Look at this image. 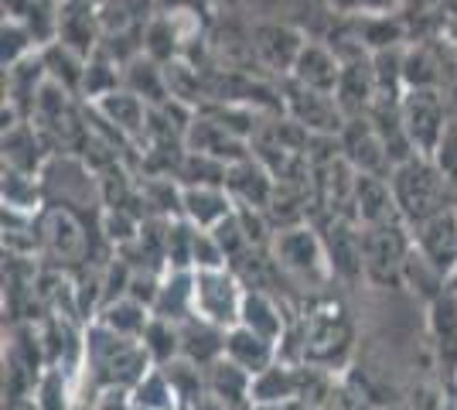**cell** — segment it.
<instances>
[{
    "instance_id": "cell-1",
    "label": "cell",
    "mask_w": 457,
    "mask_h": 410,
    "mask_svg": "<svg viewBox=\"0 0 457 410\" xmlns=\"http://www.w3.org/2000/svg\"><path fill=\"white\" fill-rule=\"evenodd\" d=\"M82 370L93 380L96 390H134L154 370V363L140 339L116 335L103 322H93L82 342Z\"/></svg>"
},
{
    "instance_id": "cell-2",
    "label": "cell",
    "mask_w": 457,
    "mask_h": 410,
    "mask_svg": "<svg viewBox=\"0 0 457 410\" xmlns=\"http://www.w3.org/2000/svg\"><path fill=\"white\" fill-rule=\"evenodd\" d=\"M389 188H393V198H396V209H400V219L417 230L420 222L434 219L444 209L454 205V188L447 175L437 168L434 157H410L393 168L389 175Z\"/></svg>"
},
{
    "instance_id": "cell-3",
    "label": "cell",
    "mask_w": 457,
    "mask_h": 410,
    "mask_svg": "<svg viewBox=\"0 0 457 410\" xmlns=\"http://www.w3.org/2000/svg\"><path fill=\"white\" fill-rule=\"evenodd\" d=\"M41 188H45V202L76 213L82 205H103V192H99V175L89 168V161L82 155H52L48 164L41 168Z\"/></svg>"
},
{
    "instance_id": "cell-4",
    "label": "cell",
    "mask_w": 457,
    "mask_h": 410,
    "mask_svg": "<svg viewBox=\"0 0 457 410\" xmlns=\"http://www.w3.org/2000/svg\"><path fill=\"white\" fill-rule=\"evenodd\" d=\"M413 254V230L396 219L362 226V267L376 284H403L406 260Z\"/></svg>"
},
{
    "instance_id": "cell-5",
    "label": "cell",
    "mask_w": 457,
    "mask_h": 410,
    "mask_svg": "<svg viewBox=\"0 0 457 410\" xmlns=\"http://www.w3.org/2000/svg\"><path fill=\"white\" fill-rule=\"evenodd\" d=\"M273 264L301 280V284H324L331 280V260H328V250H324V239L318 230L311 226H290V230H280L273 236Z\"/></svg>"
},
{
    "instance_id": "cell-6",
    "label": "cell",
    "mask_w": 457,
    "mask_h": 410,
    "mask_svg": "<svg viewBox=\"0 0 457 410\" xmlns=\"http://www.w3.org/2000/svg\"><path fill=\"white\" fill-rule=\"evenodd\" d=\"M403 127L410 134V144L420 157H434L440 147V140L447 134V127L454 123L440 89H406L400 103Z\"/></svg>"
},
{
    "instance_id": "cell-7",
    "label": "cell",
    "mask_w": 457,
    "mask_h": 410,
    "mask_svg": "<svg viewBox=\"0 0 457 410\" xmlns=\"http://www.w3.org/2000/svg\"><path fill=\"white\" fill-rule=\"evenodd\" d=\"M246 291L249 288L228 267H222V271H195V314L228 332V329L239 325Z\"/></svg>"
},
{
    "instance_id": "cell-8",
    "label": "cell",
    "mask_w": 457,
    "mask_h": 410,
    "mask_svg": "<svg viewBox=\"0 0 457 410\" xmlns=\"http://www.w3.org/2000/svg\"><path fill=\"white\" fill-rule=\"evenodd\" d=\"M284 113L294 123H301L307 134H321V137H338L345 130V110L338 106V99L331 93H318V89H307L301 82L287 79L284 82Z\"/></svg>"
},
{
    "instance_id": "cell-9",
    "label": "cell",
    "mask_w": 457,
    "mask_h": 410,
    "mask_svg": "<svg viewBox=\"0 0 457 410\" xmlns=\"http://www.w3.org/2000/svg\"><path fill=\"white\" fill-rule=\"evenodd\" d=\"M38 250L62 267L89 260V236L82 230L79 215L58 205H45L38 213Z\"/></svg>"
},
{
    "instance_id": "cell-10",
    "label": "cell",
    "mask_w": 457,
    "mask_h": 410,
    "mask_svg": "<svg viewBox=\"0 0 457 410\" xmlns=\"http://www.w3.org/2000/svg\"><path fill=\"white\" fill-rule=\"evenodd\" d=\"M338 147H342V157L359 175H376V178L393 175L389 151H386L382 137L376 134V127L369 123V117H348L345 130L338 134Z\"/></svg>"
},
{
    "instance_id": "cell-11",
    "label": "cell",
    "mask_w": 457,
    "mask_h": 410,
    "mask_svg": "<svg viewBox=\"0 0 457 410\" xmlns=\"http://www.w3.org/2000/svg\"><path fill=\"white\" fill-rule=\"evenodd\" d=\"M413 247L451 280V273L457 271V205L444 209L427 222H420L413 230Z\"/></svg>"
},
{
    "instance_id": "cell-12",
    "label": "cell",
    "mask_w": 457,
    "mask_h": 410,
    "mask_svg": "<svg viewBox=\"0 0 457 410\" xmlns=\"http://www.w3.org/2000/svg\"><path fill=\"white\" fill-rule=\"evenodd\" d=\"M79 55H93L103 45V21H99V4L93 0H62L58 11V38Z\"/></svg>"
},
{
    "instance_id": "cell-13",
    "label": "cell",
    "mask_w": 457,
    "mask_h": 410,
    "mask_svg": "<svg viewBox=\"0 0 457 410\" xmlns=\"http://www.w3.org/2000/svg\"><path fill=\"white\" fill-rule=\"evenodd\" d=\"M226 188L236 205H246V209H263L267 213L273 192H277V178L270 172L260 157L246 155L243 161L228 164Z\"/></svg>"
},
{
    "instance_id": "cell-14",
    "label": "cell",
    "mask_w": 457,
    "mask_h": 410,
    "mask_svg": "<svg viewBox=\"0 0 457 410\" xmlns=\"http://www.w3.org/2000/svg\"><path fill=\"white\" fill-rule=\"evenodd\" d=\"M48 157H52V151L31 120H14L4 127V168L38 178L41 168L48 164Z\"/></svg>"
},
{
    "instance_id": "cell-15",
    "label": "cell",
    "mask_w": 457,
    "mask_h": 410,
    "mask_svg": "<svg viewBox=\"0 0 457 410\" xmlns=\"http://www.w3.org/2000/svg\"><path fill=\"white\" fill-rule=\"evenodd\" d=\"M304 45V35L297 28H290V24H280V21L256 24V31H253V52L260 55V62L267 69L284 72V76H290V69H294V62H297Z\"/></svg>"
},
{
    "instance_id": "cell-16",
    "label": "cell",
    "mask_w": 457,
    "mask_h": 410,
    "mask_svg": "<svg viewBox=\"0 0 457 410\" xmlns=\"http://www.w3.org/2000/svg\"><path fill=\"white\" fill-rule=\"evenodd\" d=\"M188 151H198V155H209L222 164H236L243 161L249 151V140H243L239 134H232L228 127H222L219 120H212L209 113H195L191 120V130H188Z\"/></svg>"
},
{
    "instance_id": "cell-17",
    "label": "cell",
    "mask_w": 457,
    "mask_h": 410,
    "mask_svg": "<svg viewBox=\"0 0 457 410\" xmlns=\"http://www.w3.org/2000/svg\"><path fill=\"white\" fill-rule=\"evenodd\" d=\"M287 79L301 82L307 89H318V93H331V96H335V93H338V82H342V59L335 55L331 45L307 41Z\"/></svg>"
},
{
    "instance_id": "cell-18",
    "label": "cell",
    "mask_w": 457,
    "mask_h": 410,
    "mask_svg": "<svg viewBox=\"0 0 457 410\" xmlns=\"http://www.w3.org/2000/svg\"><path fill=\"white\" fill-rule=\"evenodd\" d=\"M99 117L106 120L113 130L127 137V140H134V144H144V137H147V123H151V106L144 103L140 96H134L130 89H116L110 96L96 99L89 103Z\"/></svg>"
},
{
    "instance_id": "cell-19",
    "label": "cell",
    "mask_w": 457,
    "mask_h": 410,
    "mask_svg": "<svg viewBox=\"0 0 457 410\" xmlns=\"http://www.w3.org/2000/svg\"><path fill=\"white\" fill-rule=\"evenodd\" d=\"M181 215L198 230H215L236 213V202L226 185H181Z\"/></svg>"
},
{
    "instance_id": "cell-20",
    "label": "cell",
    "mask_w": 457,
    "mask_h": 410,
    "mask_svg": "<svg viewBox=\"0 0 457 410\" xmlns=\"http://www.w3.org/2000/svg\"><path fill=\"white\" fill-rule=\"evenodd\" d=\"M396 198L389 188V178L355 175V192H352V219L359 226H376L386 219H396Z\"/></svg>"
},
{
    "instance_id": "cell-21",
    "label": "cell",
    "mask_w": 457,
    "mask_h": 410,
    "mask_svg": "<svg viewBox=\"0 0 457 410\" xmlns=\"http://www.w3.org/2000/svg\"><path fill=\"white\" fill-rule=\"evenodd\" d=\"M181 356L198 363L202 370L215 366L226 356V329L191 314L188 322H181Z\"/></svg>"
},
{
    "instance_id": "cell-22",
    "label": "cell",
    "mask_w": 457,
    "mask_h": 410,
    "mask_svg": "<svg viewBox=\"0 0 457 410\" xmlns=\"http://www.w3.org/2000/svg\"><path fill=\"white\" fill-rule=\"evenodd\" d=\"M226 359L243 366L249 376H260V372L277 363V342L256 335L246 325H236V329L226 332Z\"/></svg>"
},
{
    "instance_id": "cell-23",
    "label": "cell",
    "mask_w": 457,
    "mask_h": 410,
    "mask_svg": "<svg viewBox=\"0 0 457 410\" xmlns=\"http://www.w3.org/2000/svg\"><path fill=\"white\" fill-rule=\"evenodd\" d=\"M154 314L168 322H188L195 314V271H164L161 294L154 301Z\"/></svg>"
},
{
    "instance_id": "cell-24",
    "label": "cell",
    "mask_w": 457,
    "mask_h": 410,
    "mask_svg": "<svg viewBox=\"0 0 457 410\" xmlns=\"http://www.w3.org/2000/svg\"><path fill=\"white\" fill-rule=\"evenodd\" d=\"M205 376H209V393L215 400H222L226 407L232 410L253 407V376L243 366H236L232 359L222 356L215 366L205 370Z\"/></svg>"
},
{
    "instance_id": "cell-25",
    "label": "cell",
    "mask_w": 457,
    "mask_h": 410,
    "mask_svg": "<svg viewBox=\"0 0 457 410\" xmlns=\"http://www.w3.org/2000/svg\"><path fill=\"white\" fill-rule=\"evenodd\" d=\"M123 89H130V93L144 99L147 106H161V103L171 99L164 65L154 62L151 55H137V59H130L123 65Z\"/></svg>"
},
{
    "instance_id": "cell-26",
    "label": "cell",
    "mask_w": 457,
    "mask_h": 410,
    "mask_svg": "<svg viewBox=\"0 0 457 410\" xmlns=\"http://www.w3.org/2000/svg\"><path fill=\"white\" fill-rule=\"evenodd\" d=\"M41 62H45V72H48V82L62 86L65 93L72 96H82V79H86V55L72 52L69 45L62 41H52L41 48Z\"/></svg>"
},
{
    "instance_id": "cell-27",
    "label": "cell",
    "mask_w": 457,
    "mask_h": 410,
    "mask_svg": "<svg viewBox=\"0 0 457 410\" xmlns=\"http://www.w3.org/2000/svg\"><path fill=\"white\" fill-rule=\"evenodd\" d=\"M239 325H246V329H253V332L270 339V342H277V346L284 339V312H280V305L267 291H256V288L246 291V297H243Z\"/></svg>"
},
{
    "instance_id": "cell-28",
    "label": "cell",
    "mask_w": 457,
    "mask_h": 410,
    "mask_svg": "<svg viewBox=\"0 0 457 410\" xmlns=\"http://www.w3.org/2000/svg\"><path fill=\"white\" fill-rule=\"evenodd\" d=\"M151 308L134 301V297H116V301H110L103 312L96 314V322H103L106 329H113L116 335H127V339H140L144 329L151 325Z\"/></svg>"
},
{
    "instance_id": "cell-29",
    "label": "cell",
    "mask_w": 457,
    "mask_h": 410,
    "mask_svg": "<svg viewBox=\"0 0 457 410\" xmlns=\"http://www.w3.org/2000/svg\"><path fill=\"white\" fill-rule=\"evenodd\" d=\"M48 202H45V188H41V178L35 175H21L4 168V209L24 215H38Z\"/></svg>"
},
{
    "instance_id": "cell-30",
    "label": "cell",
    "mask_w": 457,
    "mask_h": 410,
    "mask_svg": "<svg viewBox=\"0 0 457 410\" xmlns=\"http://www.w3.org/2000/svg\"><path fill=\"white\" fill-rule=\"evenodd\" d=\"M161 370L168 372V380H171V387H174V397H178L181 407L191 410L202 397H209V376H205V370H202L198 363L178 356V359H171V363L161 366Z\"/></svg>"
},
{
    "instance_id": "cell-31",
    "label": "cell",
    "mask_w": 457,
    "mask_h": 410,
    "mask_svg": "<svg viewBox=\"0 0 457 410\" xmlns=\"http://www.w3.org/2000/svg\"><path fill=\"white\" fill-rule=\"evenodd\" d=\"M140 346H144V352L151 356L154 366H168L171 359L181 356V325L154 314L151 325H147L144 335H140Z\"/></svg>"
},
{
    "instance_id": "cell-32",
    "label": "cell",
    "mask_w": 457,
    "mask_h": 410,
    "mask_svg": "<svg viewBox=\"0 0 457 410\" xmlns=\"http://www.w3.org/2000/svg\"><path fill=\"white\" fill-rule=\"evenodd\" d=\"M297 390H301V380L280 363L253 376V404H284L290 397H297Z\"/></svg>"
},
{
    "instance_id": "cell-33",
    "label": "cell",
    "mask_w": 457,
    "mask_h": 410,
    "mask_svg": "<svg viewBox=\"0 0 457 410\" xmlns=\"http://www.w3.org/2000/svg\"><path fill=\"white\" fill-rule=\"evenodd\" d=\"M130 400H134L140 410H178V397H174V387L171 380H168V372L161 370V366H154L140 383H137L134 390H130Z\"/></svg>"
},
{
    "instance_id": "cell-34",
    "label": "cell",
    "mask_w": 457,
    "mask_h": 410,
    "mask_svg": "<svg viewBox=\"0 0 457 410\" xmlns=\"http://www.w3.org/2000/svg\"><path fill=\"white\" fill-rule=\"evenodd\" d=\"M181 45H178V31H174L171 18H151L144 28V55H151L154 62L168 65L178 59Z\"/></svg>"
},
{
    "instance_id": "cell-35",
    "label": "cell",
    "mask_w": 457,
    "mask_h": 410,
    "mask_svg": "<svg viewBox=\"0 0 457 410\" xmlns=\"http://www.w3.org/2000/svg\"><path fill=\"white\" fill-rule=\"evenodd\" d=\"M228 164L215 161L209 155H198V151H188L181 168H178V181L181 185H226Z\"/></svg>"
},
{
    "instance_id": "cell-36",
    "label": "cell",
    "mask_w": 457,
    "mask_h": 410,
    "mask_svg": "<svg viewBox=\"0 0 457 410\" xmlns=\"http://www.w3.org/2000/svg\"><path fill=\"white\" fill-rule=\"evenodd\" d=\"M35 410H69V390H65V370L62 366L41 370L38 390H35Z\"/></svg>"
},
{
    "instance_id": "cell-37",
    "label": "cell",
    "mask_w": 457,
    "mask_h": 410,
    "mask_svg": "<svg viewBox=\"0 0 457 410\" xmlns=\"http://www.w3.org/2000/svg\"><path fill=\"white\" fill-rule=\"evenodd\" d=\"M228 267V256L212 230H198L195 236V271H222Z\"/></svg>"
},
{
    "instance_id": "cell-38",
    "label": "cell",
    "mask_w": 457,
    "mask_h": 410,
    "mask_svg": "<svg viewBox=\"0 0 457 410\" xmlns=\"http://www.w3.org/2000/svg\"><path fill=\"white\" fill-rule=\"evenodd\" d=\"M335 11L348 18H365V14H393L396 0H328Z\"/></svg>"
},
{
    "instance_id": "cell-39",
    "label": "cell",
    "mask_w": 457,
    "mask_h": 410,
    "mask_svg": "<svg viewBox=\"0 0 457 410\" xmlns=\"http://www.w3.org/2000/svg\"><path fill=\"white\" fill-rule=\"evenodd\" d=\"M440 96H444V106H447L451 120L457 123V62H451L447 76H444V82H440Z\"/></svg>"
},
{
    "instance_id": "cell-40",
    "label": "cell",
    "mask_w": 457,
    "mask_h": 410,
    "mask_svg": "<svg viewBox=\"0 0 457 410\" xmlns=\"http://www.w3.org/2000/svg\"><path fill=\"white\" fill-rule=\"evenodd\" d=\"M191 410H232V407H226V404H222V400H215V397H202V400H198V404H195V407Z\"/></svg>"
},
{
    "instance_id": "cell-41",
    "label": "cell",
    "mask_w": 457,
    "mask_h": 410,
    "mask_svg": "<svg viewBox=\"0 0 457 410\" xmlns=\"http://www.w3.org/2000/svg\"><path fill=\"white\" fill-rule=\"evenodd\" d=\"M447 288H451V291H454V294H457V271H454V273H451V280H447Z\"/></svg>"
}]
</instances>
